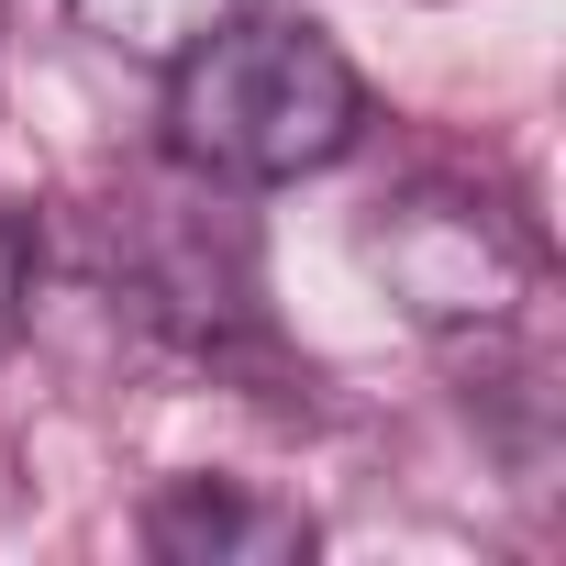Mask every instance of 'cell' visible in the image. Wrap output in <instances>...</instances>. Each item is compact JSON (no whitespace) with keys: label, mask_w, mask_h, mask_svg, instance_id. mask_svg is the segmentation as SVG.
I'll return each instance as SVG.
<instances>
[{"label":"cell","mask_w":566,"mask_h":566,"mask_svg":"<svg viewBox=\"0 0 566 566\" xmlns=\"http://www.w3.org/2000/svg\"><path fill=\"white\" fill-rule=\"evenodd\" d=\"M0 12H12V0H0Z\"/></svg>","instance_id":"8992f818"},{"label":"cell","mask_w":566,"mask_h":566,"mask_svg":"<svg viewBox=\"0 0 566 566\" xmlns=\"http://www.w3.org/2000/svg\"><path fill=\"white\" fill-rule=\"evenodd\" d=\"M378 277L411 301V323L455 334V323H511L522 290H533V233L478 200V189H411L378 233H367Z\"/></svg>","instance_id":"7a4b0ae2"},{"label":"cell","mask_w":566,"mask_h":566,"mask_svg":"<svg viewBox=\"0 0 566 566\" xmlns=\"http://www.w3.org/2000/svg\"><path fill=\"white\" fill-rule=\"evenodd\" d=\"M167 134L200 178L277 189V178L334 167L367 134V78L301 12H222L167 67Z\"/></svg>","instance_id":"6da1fadb"},{"label":"cell","mask_w":566,"mask_h":566,"mask_svg":"<svg viewBox=\"0 0 566 566\" xmlns=\"http://www.w3.org/2000/svg\"><path fill=\"white\" fill-rule=\"evenodd\" d=\"M78 12V34H101L112 56H145V67H178L233 0H67Z\"/></svg>","instance_id":"277c9868"},{"label":"cell","mask_w":566,"mask_h":566,"mask_svg":"<svg viewBox=\"0 0 566 566\" xmlns=\"http://www.w3.org/2000/svg\"><path fill=\"white\" fill-rule=\"evenodd\" d=\"M23 301H34V222L0 211V356H12V334H23Z\"/></svg>","instance_id":"5b68a950"},{"label":"cell","mask_w":566,"mask_h":566,"mask_svg":"<svg viewBox=\"0 0 566 566\" xmlns=\"http://www.w3.org/2000/svg\"><path fill=\"white\" fill-rule=\"evenodd\" d=\"M145 544L167 566H301L312 555V511L266 500L244 478H167L145 500Z\"/></svg>","instance_id":"3957f363"}]
</instances>
